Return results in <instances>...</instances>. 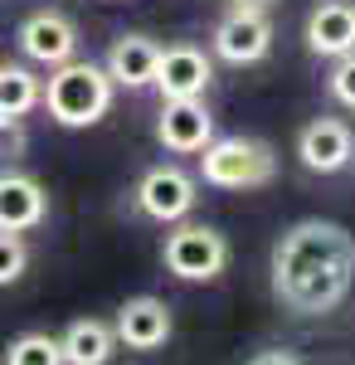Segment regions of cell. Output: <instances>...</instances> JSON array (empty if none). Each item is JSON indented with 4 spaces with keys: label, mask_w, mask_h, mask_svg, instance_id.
<instances>
[{
    "label": "cell",
    "mask_w": 355,
    "mask_h": 365,
    "mask_svg": "<svg viewBox=\"0 0 355 365\" xmlns=\"http://www.w3.org/2000/svg\"><path fill=\"white\" fill-rule=\"evenodd\" d=\"M355 282V239L336 220H297L273 244V297L297 317H326Z\"/></svg>",
    "instance_id": "cell-1"
},
{
    "label": "cell",
    "mask_w": 355,
    "mask_h": 365,
    "mask_svg": "<svg viewBox=\"0 0 355 365\" xmlns=\"http://www.w3.org/2000/svg\"><path fill=\"white\" fill-rule=\"evenodd\" d=\"M112 98H117V83L108 78L103 63H93V58H68V63L49 68L39 108L54 117L58 127H73V132H78V127H93V122L108 117Z\"/></svg>",
    "instance_id": "cell-2"
},
{
    "label": "cell",
    "mask_w": 355,
    "mask_h": 365,
    "mask_svg": "<svg viewBox=\"0 0 355 365\" xmlns=\"http://www.w3.org/2000/svg\"><path fill=\"white\" fill-rule=\"evenodd\" d=\"M200 175L215 190H258L277 175V151L258 137H215L200 151Z\"/></svg>",
    "instance_id": "cell-3"
},
{
    "label": "cell",
    "mask_w": 355,
    "mask_h": 365,
    "mask_svg": "<svg viewBox=\"0 0 355 365\" xmlns=\"http://www.w3.org/2000/svg\"><path fill=\"white\" fill-rule=\"evenodd\" d=\"M161 263H165V273L180 278V282H215L219 273L229 268V239H224L215 225H190V220H180V225L165 234Z\"/></svg>",
    "instance_id": "cell-4"
},
{
    "label": "cell",
    "mask_w": 355,
    "mask_h": 365,
    "mask_svg": "<svg viewBox=\"0 0 355 365\" xmlns=\"http://www.w3.org/2000/svg\"><path fill=\"white\" fill-rule=\"evenodd\" d=\"M200 205V185L195 175H185L180 166H151L137 180V210L156 225H180L190 220Z\"/></svg>",
    "instance_id": "cell-5"
},
{
    "label": "cell",
    "mask_w": 355,
    "mask_h": 365,
    "mask_svg": "<svg viewBox=\"0 0 355 365\" xmlns=\"http://www.w3.org/2000/svg\"><path fill=\"white\" fill-rule=\"evenodd\" d=\"M210 49L224 63H263L273 54V20L268 10H229L210 34Z\"/></svg>",
    "instance_id": "cell-6"
},
{
    "label": "cell",
    "mask_w": 355,
    "mask_h": 365,
    "mask_svg": "<svg viewBox=\"0 0 355 365\" xmlns=\"http://www.w3.org/2000/svg\"><path fill=\"white\" fill-rule=\"evenodd\" d=\"M15 39H20V54L39 68H58V63L78 58V25L58 10H34Z\"/></svg>",
    "instance_id": "cell-7"
},
{
    "label": "cell",
    "mask_w": 355,
    "mask_h": 365,
    "mask_svg": "<svg viewBox=\"0 0 355 365\" xmlns=\"http://www.w3.org/2000/svg\"><path fill=\"white\" fill-rule=\"evenodd\" d=\"M156 137L175 156H200L215 141V117L200 98H165L161 117H156Z\"/></svg>",
    "instance_id": "cell-8"
},
{
    "label": "cell",
    "mask_w": 355,
    "mask_h": 365,
    "mask_svg": "<svg viewBox=\"0 0 355 365\" xmlns=\"http://www.w3.org/2000/svg\"><path fill=\"white\" fill-rule=\"evenodd\" d=\"M175 331V322H170V307H165L161 297H151V292H141V297H127L117 317H112V336L117 346H127V351H161L165 341Z\"/></svg>",
    "instance_id": "cell-9"
},
{
    "label": "cell",
    "mask_w": 355,
    "mask_h": 365,
    "mask_svg": "<svg viewBox=\"0 0 355 365\" xmlns=\"http://www.w3.org/2000/svg\"><path fill=\"white\" fill-rule=\"evenodd\" d=\"M297 161L317 175H336L355 161V132L341 117H312L297 132Z\"/></svg>",
    "instance_id": "cell-10"
},
{
    "label": "cell",
    "mask_w": 355,
    "mask_h": 365,
    "mask_svg": "<svg viewBox=\"0 0 355 365\" xmlns=\"http://www.w3.org/2000/svg\"><path fill=\"white\" fill-rule=\"evenodd\" d=\"M210 83H215V58L205 54L200 44H170V49H161L156 83H151L161 98H205Z\"/></svg>",
    "instance_id": "cell-11"
},
{
    "label": "cell",
    "mask_w": 355,
    "mask_h": 365,
    "mask_svg": "<svg viewBox=\"0 0 355 365\" xmlns=\"http://www.w3.org/2000/svg\"><path fill=\"white\" fill-rule=\"evenodd\" d=\"M49 220V195L25 170H0V229L5 234H29Z\"/></svg>",
    "instance_id": "cell-12"
},
{
    "label": "cell",
    "mask_w": 355,
    "mask_h": 365,
    "mask_svg": "<svg viewBox=\"0 0 355 365\" xmlns=\"http://www.w3.org/2000/svg\"><path fill=\"white\" fill-rule=\"evenodd\" d=\"M302 34H307V49L321 58L355 54V0H317Z\"/></svg>",
    "instance_id": "cell-13"
},
{
    "label": "cell",
    "mask_w": 355,
    "mask_h": 365,
    "mask_svg": "<svg viewBox=\"0 0 355 365\" xmlns=\"http://www.w3.org/2000/svg\"><path fill=\"white\" fill-rule=\"evenodd\" d=\"M156 63H161V44L151 34H122V39H112L108 58H103L108 78L117 88H132V93L156 83Z\"/></svg>",
    "instance_id": "cell-14"
},
{
    "label": "cell",
    "mask_w": 355,
    "mask_h": 365,
    "mask_svg": "<svg viewBox=\"0 0 355 365\" xmlns=\"http://www.w3.org/2000/svg\"><path fill=\"white\" fill-rule=\"evenodd\" d=\"M58 351H63V365H108L112 356H117L112 322H98V317L68 322L63 336H58Z\"/></svg>",
    "instance_id": "cell-15"
},
{
    "label": "cell",
    "mask_w": 355,
    "mask_h": 365,
    "mask_svg": "<svg viewBox=\"0 0 355 365\" xmlns=\"http://www.w3.org/2000/svg\"><path fill=\"white\" fill-rule=\"evenodd\" d=\"M44 98V78L29 63H0V117H20L25 122Z\"/></svg>",
    "instance_id": "cell-16"
},
{
    "label": "cell",
    "mask_w": 355,
    "mask_h": 365,
    "mask_svg": "<svg viewBox=\"0 0 355 365\" xmlns=\"http://www.w3.org/2000/svg\"><path fill=\"white\" fill-rule=\"evenodd\" d=\"M0 365H63L58 336H49V331H20L5 346V361Z\"/></svg>",
    "instance_id": "cell-17"
},
{
    "label": "cell",
    "mask_w": 355,
    "mask_h": 365,
    "mask_svg": "<svg viewBox=\"0 0 355 365\" xmlns=\"http://www.w3.org/2000/svg\"><path fill=\"white\" fill-rule=\"evenodd\" d=\"M29 268V249H25V239L20 234H5L0 229V287H10V282L20 278Z\"/></svg>",
    "instance_id": "cell-18"
},
{
    "label": "cell",
    "mask_w": 355,
    "mask_h": 365,
    "mask_svg": "<svg viewBox=\"0 0 355 365\" xmlns=\"http://www.w3.org/2000/svg\"><path fill=\"white\" fill-rule=\"evenodd\" d=\"M326 88H331V98H336V103L355 108V54L331 58V78H326Z\"/></svg>",
    "instance_id": "cell-19"
},
{
    "label": "cell",
    "mask_w": 355,
    "mask_h": 365,
    "mask_svg": "<svg viewBox=\"0 0 355 365\" xmlns=\"http://www.w3.org/2000/svg\"><path fill=\"white\" fill-rule=\"evenodd\" d=\"M29 146V132L20 117H0V161H15V156H25Z\"/></svg>",
    "instance_id": "cell-20"
},
{
    "label": "cell",
    "mask_w": 355,
    "mask_h": 365,
    "mask_svg": "<svg viewBox=\"0 0 355 365\" xmlns=\"http://www.w3.org/2000/svg\"><path fill=\"white\" fill-rule=\"evenodd\" d=\"M248 365H307V361H302L297 351H282V346H273V351H258Z\"/></svg>",
    "instance_id": "cell-21"
},
{
    "label": "cell",
    "mask_w": 355,
    "mask_h": 365,
    "mask_svg": "<svg viewBox=\"0 0 355 365\" xmlns=\"http://www.w3.org/2000/svg\"><path fill=\"white\" fill-rule=\"evenodd\" d=\"M277 0H229V10H273Z\"/></svg>",
    "instance_id": "cell-22"
}]
</instances>
